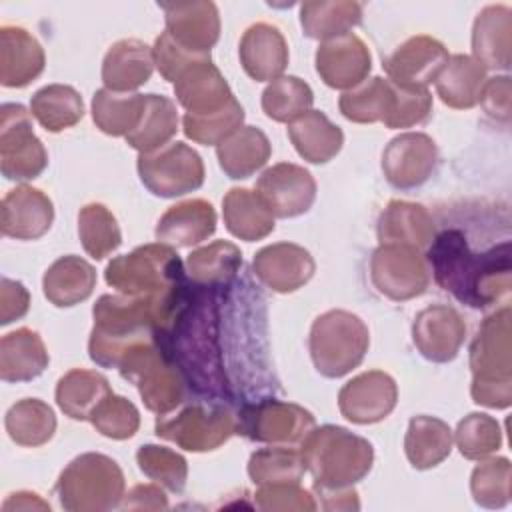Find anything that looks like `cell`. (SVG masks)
Wrapping results in <instances>:
<instances>
[{
    "label": "cell",
    "mask_w": 512,
    "mask_h": 512,
    "mask_svg": "<svg viewBox=\"0 0 512 512\" xmlns=\"http://www.w3.org/2000/svg\"><path fill=\"white\" fill-rule=\"evenodd\" d=\"M254 190L274 216L294 218L310 210L316 198V180L306 168L280 162L262 172Z\"/></svg>",
    "instance_id": "cell-13"
},
{
    "label": "cell",
    "mask_w": 512,
    "mask_h": 512,
    "mask_svg": "<svg viewBox=\"0 0 512 512\" xmlns=\"http://www.w3.org/2000/svg\"><path fill=\"white\" fill-rule=\"evenodd\" d=\"M166 14V32L182 48L210 54L220 36V16L214 2H160Z\"/></svg>",
    "instance_id": "cell-21"
},
{
    "label": "cell",
    "mask_w": 512,
    "mask_h": 512,
    "mask_svg": "<svg viewBox=\"0 0 512 512\" xmlns=\"http://www.w3.org/2000/svg\"><path fill=\"white\" fill-rule=\"evenodd\" d=\"M470 490L474 502L484 508H502L510 500V462L494 458L474 468Z\"/></svg>",
    "instance_id": "cell-50"
},
{
    "label": "cell",
    "mask_w": 512,
    "mask_h": 512,
    "mask_svg": "<svg viewBox=\"0 0 512 512\" xmlns=\"http://www.w3.org/2000/svg\"><path fill=\"white\" fill-rule=\"evenodd\" d=\"M112 394L108 380L84 368L66 372L56 384V404L72 420H90L98 404Z\"/></svg>",
    "instance_id": "cell-36"
},
{
    "label": "cell",
    "mask_w": 512,
    "mask_h": 512,
    "mask_svg": "<svg viewBox=\"0 0 512 512\" xmlns=\"http://www.w3.org/2000/svg\"><path fill=\"white\" fill-rule=\"evenodd\" d=\"M484 82L486 68L474 56L454 54L436 78V92L450 108H472L480 100Z\"/></svg>",
    "instance_id": "cell-35"
},
{
    "label": "cell",
    "mask_w": 512,
    "mask_h": 512,
    "mask_svg": "<svg viewBox=\"0 0 512 512\" xmlns=\"http://www.w3.org/2000/svg\"><path fill=\"white\" fill-rule=\"evenodd\" d=\"M52 220V200L34 186H16L2 198L0 228L2 234L8 238L36 240L50 230Z\"/></svg>",
    "instance_id": "cell-20"
},
{
    "label": "cell",
    "mask_w": 512,
    "mask_h": 512,
    "mask_svg": "<svg viewBox=\"0 0 512 512\" xmlns=\"http://www.w3.org/2000/svg\"><path fill=\"white\" fill-rule=\"evenodd\" d=\"M238 420L220 400H200L176 416H158L154 432L190 452H208L236 434Z\"/></svg>",
    "instance_id": "cell-8"
},
{
    "label": "cell",
    "mask_w": 512,
    "mask_h": 512,
    "mask_svg": "<svg viewBox=\"0 0 512 512\" xmlns=\"http://www.w3.org/2000/svg\"><path fill=\"white\" fill-rule=\"evenodd\" d=\"M254 504L260 510H316L312 494L300 488L298 482L262 484L254 494Z\"/></svg>",
    "instance_id": "cell-53"
},
{
    "label": "cell",
    "mask_w": 512,
    "mask_h": 512,
    "mask_svg": "<svg viewBox=\"0 0 512 512\" xmlns=\"http://www.w3.org/2000/svg\"><path fill=\"white\" fill-rule=\"evenodd\" d=\"M510 8L508 6H486L478 12L472 28V52L484 68L510 66Z\"/></svg>",
    "instance_id": "cell-29"
},
{
    "label": "cell",
    "mask_w": 512,
    "mask_h": 512,
    "mask_svg": "<svg viewBox=\"0 0 512 512\" xmlns=\"http://www.w3.org/2000/svg\"><path fill=\"white\" fill-rule=\"evenodd\" d=\"M8 510H50V504L46 500H42L36 492H14L10 494L4 504H2V512Z\"/></svg>",
    "instance_id": "cell-58"
},
{
    "label": "cell",
    "mask_w": 512,
    "mask_h": 512,
    "mask_svg": "<svg viewBox=\"0 0 512 512\" xmlns=\"http://www.w3.org/2000/svg\"><path fill=\"white\" fill-rule=\"evenodd\" d=\"M394 104V84L380 76L364 80L352 90H346L340 96V112L344 118L368 124V122H384Z\"/></svg>",
    "instance_id": "cell-43"
},
{
    "label": "cell",
    "mask_w": 512,
    "mask_h": 512,
    "mask_svg": "<svg viewBox=\"0 0 512 512\" xmlns=\"http://www.w3.org/2000/svg\"><path fill=\"white\" fill-rule=\"evenodd\" d=\"M136 460L140 470L154 482L162 484L170 492L184 490L186 478H188V462L182 454L166 446L144 444L138 448Z\"/></svg>",
    "instance_id": "cell-48"
},
{
    "label": "cell",
    "mask_w": 512,
    "mask_h": 512,
    "mask_svg": "<svg viewBox=\"0 0 512 512\" xmlns=\"http://www.w3.org/2000/svg\"><path fill=\"white\" fill-rule=\"evenodd\" d=\"M154 70V52L136 38L110 46L102 62V82L112 92H130L146 84Z\"/></svg>",
    "instance_id": "cell-26"
},
{
    "label": "cell",
    "mask_w": 512,
    "mask_h": 512,
    "mask_svg": "<svg viewBox=\"0 0 512 512\" xmlns=\"http://www.w3.org/2000/svg\"><path fill=\"white\" fill-rule=\"evenodd\" d=\"M412 338L426 360L450 362L466 338V324L452 306L432 304L416 314Z\"/></svg>",
    "instance_id": "cell-18"
},
{
    "label": "cell",
    "mask_w": 512,
    "mask_h": 512,
    "mask_svg": "<svg viewBox=\"0 0 512 512\" xmlns=\"http://www.w3.org/2000/svg\"><path fill=\"white\" fill-rule=\"evenodd\" d=\"M270 154V140L256 126H242L216 146L218 164L232 180H242L256 174L268 162Z\"/></svg>",
    "instance_id": "cell-31"
},
{
    "label": "cell",
    "mask_w": 512,
    "mask_h": 512,
    "mask_svg": "<svg viewBox=\"0 0 512 512\" xmlns=\"http://www.w3.org/2000/svg\"><path fill=\"white\" fill-rule=\"evenodd\" d=\"M242 266V252L236 244L216 240L194 250L186 258V276L192 284L204 288H226L234 282Z\"/></svg>",
    "instance_id": "cell-34"
},
{
    "label": "cell",
    "mask_w": 512,
    "mask_h": 512,
    "mask_svg": "<svg viewBox=\"0 0 512 512\" xmlns=\"http://www.w3.org/2000/svg\"><path fill=\"white\" fill-rule=\"evenodd\" d=\"M4 426L12 442L36 448L52 440L56 432V416L46 402L38 398H24L8 408Z\"/></svg>",
    "instance_id": "cell-41"
},
{
    "label": "cell",
    "mask_w": 512,
    "mask_h": 512,
    "mask_svg": "<svg viewBox=\"0 0 512 512\" xmlns=\"http://www.w3.org/2000/svg\"><path fill=\"white\" fill-rule=\"evenodd\" d=\"M238 428L242 434L254 442L298 446L316 426L314 416L298 404L282 402L274 398L244 402L236 414Z\"/></svg>",
    "instance_id": "cell-10"
},
{
    "label": "cell",
    "mask_w": 512,
    "mask_h": 512,
    "mask_svg": "<svg viewBox=\"0 0 512 512\" xmlns=\"http://www.w3.org/2000/svg\"><path fill=\"white\" fill-rule=\"evenodd\" d=\"M118 370L138 388L146 408L158 416H166L184 402L186 378L156 338L130 348Z\"/></svg>",
    "instance_id": "cell-5"
},
{
    "label": "cell",
    "mask_w": 512,
    "mask_h": 512,
    "mask_svg": "<svg viewBox=\"0 0 512 512\" xmlns=\"http://www.w3.org/2000/svg\"><path fill=\"white\" fill-rule=\"evenodd\" d=\"M78 234L86 254L94 260L106 258L122 242V232L114 214L100 202L86 204L78 212Z\"/></svg>",
    "instance_id": "cell-46"
},
{
    "label": "cell",
    "mask_w": 512,
    "mask_h": 512,
    "mask_svg": "<svg viewBox=\"0 0 512 512\" xmlns=\"http://www.w3.org/2000/svg\"><path fill=\"white\" fill-rule=\"evenodd\" d=\"M106 282L128 296H162L188 280L178 252L168 244H146L108 262Z\"/></svg>",
    "instance_id": "cell-6"
},
{
    "label": "cell",
    "mask_w": 512,
    "mask_h": 512,
    "mask_svg": "<svg viewBox=\"0 0 512 512\" xmlns=\"http://www.w3.org/2000/svg\"><path fill=\"white\" fill-rule=\"evenodd\" d=\"M472 398L488 408H508L510 392V308L488 316L470 348Z\"/></svg>",
    "instance_id": "cell-3"
},
{
    "label": "cell",
    "mask_w": 512,
    "mask_h": 512,
    "mask_svg": "<svg viewBox=\"0 0 512 512\" xmlns=\"http://www.w3.org/2000/svg\"><path fill=\"white\" fill-rule=\"evenodd\" d=\"M90 422L102 436L112 440H126L136 434L140 426V414L130 400L110 394L92 412Z\"/></svg>",
    "instance_id": "cell-51"
},
{
    "label": "cell",
    "mask_w": 512,
    "mask_h": 512,
    "mask_svg": "<svg viewBox=\"0 0 512 512\" xmlns=\"http://www.w3.org/2000/svg\"><path fill=\"white\" fill-rule=\"evenodd\" d=\"M30 294L22 282L2 278L0 280V324L6 326L28 312Z\"/></svg>",
    "instance_id": "cell-55"
},
{
    "label": "cell",
    "mask_w": 512,
    "mask_h": 512,
    "mask_svg": "<svg viewBox=\"0 0 512 512\" xmlns=\"http://www.w3.org/2000/svg\"><path fill=\"white\" fill-rule=\"evenodd\" d=\"M370 278L380 294L402 302L426 292L430 270L418 248L380 244L370 260Z\"/></svg>",
    "instance_id": "cell-12"
},
{
    "label": "cell",
    "mask_w": 512,
    "mask_h": 512,
    "mask_svg": "<svg viewBox=\"0 0 512 512\" xmlns=\"http://www.w3.org/2000/svg\"><path fill=\"white\" fill-rule=\"evenodd\" d=\"M222 216L228 232L246 242L262 240L274 230V214L256 190H228L222 200Z\"/></svg>",
    "instance_id": "cell-32"
},
{
    "label": "cell",
    "mask_w": 512,
    "mask_h": 512,
    "mask_svg": "<svg viewBox=\"0 0 512 512\" xmlns=\"http://www.w3.org/2000/svg\"><path fill=\"white\" fill-rule=\"evenodd\" d=\"M456 444L464 458L480 460L500 448L502 432L492 416L472 412L458 422Z\"/></svg>",
    "instance_id": "cell-49"
},
{
    "label": "cell",
    "mask_w": 512,
    "mask_h": 512,
    "mask_svg": "<svg viewBox=\"0 0 512 512\" xmlns=\"http://www.w3.org/2000/svg\"><path fill=\"white\" fill-rule=\"evenodd\" d=\"M50 362L44 340L36 330L18 328L0 340V378L4 382H30Z\"/></svg>",
    "instance_id": "cell-27"
},
{
    "label": "cell",
    "mask_w": 512,
    "mask_h": 512,
    "mask_svg": "<svg viewBox=\"0 0 512 512\" xmlns=\"http://www.w3.org/2000/svg\"><path fill=\"white\" fill-rule=\"evenodd\" d=\"M396 400V382L382 370L362 372L338 392V408L342 416L354 424H374L384 420L394 410Z\"/></svg>",
    "instance_id": "cell-15"
},
{
    "label": "cell",
    "mask_w": 512,
    "mask_h": 512,
    "mask_svg": "<svg viewBox=\"0 0 512 512\" xmlns=\"http://www.w3.org/2000/svg\"><path fill=\"white\" fill-rule=\"evenodd\" d=\"M404 450L410 464L418 470H428L438 466L448 458L452 450V430L450 426L434 416H414L408 424L404 438Z\"/></svg>",
    "instance_id": "cell-37"
},
{
    "label": "cell",
    "mask_w": 512,
    "mask_h": 512,
    "mask_svg": "<svg viewBox=\"0 0 512 512\" xmlns=\"http://www.w3.org/2000/svg\"><path fill=\"white\" fill-rule=\"evenodd\" d=\"M252 268L264 286L288 294L312 278L316 264L306 248L292 242H278L262 248L254 256Z\"/></svg>",
    "instance_id": "cell-22"
},
{
    "label": "cell",
    "mask_w": 512,
    "mask_h": 512,
    "mask_svg": "<svg viewBox=\"0 0 512 512\" xmlns=\"http://www.w3.org/2000/svg\"><path fill=\"white\" fill-rule=\"evenodd\" d=\"M178 132L176 104L162 94H146V104L138 126L126 136V142L140 154L154 152L170 142Z\"/></svg>",
    "instance_id": "cell-38"
},
{
    "label": "cell",
    "mask_w": 512,
    "mask_h": 512,
    "mask_svg": "<svg viewBox=\"0 0 512 512\" xmlns=\"http://www.w3.org/2000/svg\"><path fill=\"white\" fill-rule=\"evenodd\" d=\"M174 94L186 114L202 116L222 110L232 98V90L220 70L212 64L210 54L188 64L174 80Z\"/></svg>",
    "instance_id": "cell-19"
},
{
    "label": "cell",
    "mask_w": 512,
    "mask_h": 512,
    "mask_svg": "<svg viewBox=\"0 0 512 512\" xmlns=\"http://www.w3.org/2000/svg\"><path fill=\"white\" fill-rule=\"evenodd\" d=\"M318 496L324 498L322 508L326 510H358L360 502H358V494L356 490L344 488V490H316Z\"/></svg>",
    "instance_id": "cell-57"
},
{
    "label": "cell",
    "mask_w": 512,
    "mask_h": 512,
    "mask_svg": "<svg viewBox=\"0 0 512 512\" xmlns=\"http://www.w3.org/2000/svg\"><path fill=\"white\" fill-rule=\"evenodd\" d=\"M312 102V88L298 76H280L262 92V110L274 122H294L310 110Z\"/></svg>",
    "instance_id": "cell-45"
},
{
    "label": "cell",
    "mask_w": 512,
    "mask_h": 512,
    "mask_svg": "<svg viewBox=\"0 0 512 512\" xmlns=\"http://www.w3.org/2000/svg\"><path fill=\"white\" fill-rule=\"evenodd\" d=\"M372 68L368 46L352 32L324 40L316 50V72L330 88L352 90Z\"/></svg>",
    "instance_id": "cell-17"
},
{
    "label": "cell",
    "mask_w": 512,
    "mask_h": 512,
    "mask_svg": "<svg viewBox=\"0 0 512 512\" xmlns=\"http://www.w3.org/2000/svg\"><path fill=\"white\" fill-rule=\"evenodd\" d=\"M60 506L70 512L112 510L124 498V474L106 454L76 456L56 482Z\"/></svg>",
    "instance_id": "cell-4"
},
{
    "label": "cell",
    "mask_w": 512,
    "mask_h": 512,
    "mask_svg": "<svg viewBox=\"0 0 512 512\" xmlns=\"http://www.w3.org/2000/svg\"><path fill=\"white\" fill-rule=\"evenodd\" d=\"M478 102H482L488 116L508 122L510 120V78L508 76L486 78Z\"/></svg>",
    "instance_id": "cell-54"
},
{
    "label": "cell",
    "mask_w": 512,
    "mask_h": 512,
    "mask_svg": "<svg viewBox=\"0 0 512 512\" xmlns=\"http://www.w3.org/2000/svg\"><path fill=\"white\" fill-rule=\"evenodd\" d=\"M362 20L358 2H304L300 4V24L308 38L330 40L348 34Z\"/></svg>",
    "instance_id": "cell-42"
},
{
    "label": "cell",
    "mask_w": 512,
    "mask_h": 512,
    "mask_svg": "<svg viewBox=\"0 0 512 512\" xmlns=\"http://www.w3.org/2000/svg\"><path fill=\"white\" fill-rule=\"evenodd\" d=\"M142 184L160 198L184 196L204 184L200 154L184 142H170L154 152L138 156Z\"/></svg>",
    "instance_id": "cell-11"
},
{
    "label": "cell",
    "mask_w": 512,
    "mask_h": 512,
    "mask_svg": "<svg viewBox=\"0 0 512 512\" xmlns=\"http://www.w3.org/2000/svg\"><path fill=\"white\" fill-rule=\"evenodd\" d=\"M438 160L436 142L422 132H404L390 140L382 154L386 180L400 190L422 186Z\"/></svg>",
    "instance_id": "cell-14"
},
{
    "label": "cell",
    "mask_w": 512,
    "mask_h": 512,
    "mask_svg": "<svg viewBox=\"0 0 512 512\" xmlns=\"http://www.w3.org/2000/svg\"><path fill=\"white\" fill-rule=\"evenodd\" d=\"M30 114L48 132H62L78 124L84 116L80 94L68 84H48L34 92Z\"/></svg>",
    "instance_id": "cell-39"
},
{
    "label": "cell",
    "mask_w": 512,
    "mask_h": 512,
    "mask_svg": "<svg viewBox=\"0 0 512 512\" xmlns=\"http://www.w3.org/2000/svg\"><path fill=\"white\" fill-rule=\"evenodd\" d=\"M300 450L314 478V490L350 488L370 472L374 462V448L366 438L332 424L314 426Z\"/></svg>",
    "instance_id": "cell-2"
},
{
    "label": "cell",
    "mask_w": 512,
    "mask_h": 512,
    "mask_svg": "<svg viewBox=\"0 0 512 512\" xmlns=\"http://www.w3.org/2000/svg\"><path fill=\"white\" fill-rule=\"evenodd\" d=\"M238 54L244 72L256 82L276 80L288 66V44L282 32L268 22L246 28Z\"/></svg>",
    "instance_id": "cell-23"
},
{
    "label": "cell",
    "mask_w": 512,
    "mask_h": 512,
    "mask_svg": "<svg viewBox=\"0 0 512 512\" xmlns=\"http://www.w3.org/2000/svg\"><path fill=\"white\" fill-rule=\"evenodd\" d=\"M242 120H244V110H242L240 102L236 98H232L218 112L202 114V116L184 114L182 128L190 140L204 144V146H210V144L218 146L230 134H234L238 128H242Z\"/></svg>",
    "instance_id": "cell-47"
},
{
    "label": "cell",
    "mask_w": 512,
    "mask_h": 512,
    "mask_svg": "<svg viewBox=\"0 0 512 512\" xmlns=\"http://www.w3.org/2000/svg\"><path fill=\"white\" fill-rule=\"evenodd\" d=\"M434 220L422 204L392 200L378 218L380 244H404L418 250L430 246Z\"/></svg>",
    "instance_id": "cell-28"
},
{
    "label": "cell",
    "mask_w": 512,
    "mask_h": 512,
    "mask_svg": "<svg viewBox=\"0 0 512 512\" xmlns=\"http://www.w3.org/2000/svg\"><path fill=\"white\" fill-rule=\"evenodd\" d=\"M436 284L462 304L486 308L510 292V238L476 252L462 228L438 232L426 254Z\"/></svg>",
    "instance_id": "cell-1"
},
{
    "label": "cell",
    "mask_w": 512,
    "mask_h": 512,
    "mask_svg": "<svg viewBox=\"0 0 512 512\" xmlns=\"http://www.w3.org/2000/svg\"><path fill=\"white\" fill-rule=\"evenodd\" d=\"M48 166V152L34 134L32 116L22 104L0 108V170L6 180H34Z\"/></svg>",
    "instance_id": "cell-9"
},
{
    "label": "cell",
    "mask_w": 512,
    "mask_h": 512,
    "mask_svg": "<svg viewBox=\"0 0 512 512\" xmlns=\"http://www.w3.org/2000/svg\"><path fill=\"white\" fill-rule=\"evenodd\" d=\"M430 112H432V96L428 88H404L394 84V104L384 124L388 128L418 126L428 120Z\"/></svg>",
    "instance_id": "cell-52"
},
{
    "label": "cell",
    "mask_w": 512,
    "mask_h": 512,
    "mask_svg": "<svg viewBox=\"0 0 512 512\" xmlns=\"http://www.w3.org/2000/svg\"><path fill=\"white\" fill-rule=\"evenodd\" d=\"M216 230L214 206L202 198H192L170 206L156 224V240L176 248L194 246Z\"/></svg>",
    "instance_id": "cell-25"
},
{
    "label": "cell",
    "mask_w": 512,
    "mask_h": 512,
    "mask_svg": "<svg viewBox=\"0 0 512 512\" xmlns=\"http://www.w3.org/2000/svg\"><path fill=\"white\" fill-rule=\"evenodd\" d=\"M144 104L146 94L102 88L92 98V120L104 134L126 138L138 126Z\"/></svg>",
    "instance_id": "cell-40"
},
{
    "label": "cell",
    "mask_w": 512,
    "mask_h": 512,
    "mask_svg": "<svg viewBox=\"0 0 512 512\" xmlns=\"http://www.w3.org/2000/svg\"><path fill=\"white\" fill-rule=\"evenodd\" d=\"M46 56L40 42L24 28L4 24L0 28V84L24 88L44 70Z\"/></svg>",
    "instance_id": "cell-24"
},
{
    "label": "cell",
    "mask_w": 512,
    "mask_h": 512,
    "mask_svg": "<svg viewBox=\"0 0 512 512\" xmlns=\"http://www.w3.org/2000/svg\"><path fill=\"white\" fill-rule=\"evenodd\" d=\"M448 50L432 36L418 34L402 42L386 60L388 80L404 88H426L436 82L448 62Z\"/></svg>",
    "instance_id": "cell-16"
},
{
    "label": "cell",
    "mask_w": 512,
    "mask_h": 512,
    "mask_svg": "<svg viewBox=\"0 0 512 512\" xmlns=\"http://www.w3.org/2000/svg\"><path fill=\"white\" fill-rule=\"evenodd\" d=\"M168 508L166 494L154 484L134 486L122 502V510H164Z\"/></svg>",
    "instance_id": "cell-56"
},
{
    "label": "cell",
    "mask_w": 512,
    "mask_h": 512,
    "mask_svg": "<svg viewBox=\"0 0 512 512\" xmlns=\"http://www.w3.org/2000/svg\"><path fill=\"white\" fill-rule=\"evenodd\" d=\"M306 472L302 450L294 446L274 444L270 448L256 450L248 462V476L254 484H278L300 482Z\"/></svg>",
    "instance_id": "cell-44"
},
{
    "label": "cell",
    "mask_w": 512,
    "mask_h": 512,
    "mask_svg": "<svg viewBox=\"0 0 512 512\" xmlns=\"http://www.w3.org/2000/svg\"><path fill=\"white\" fill-rule=\"evenodd\" d=\"M288 136L296 152L312 164H326L340 152L344 144L342 130L320 110H308L290 122Z\"/></svg>",
    "instance_id": "cell-33"
},
{
    "label": "cell",
    "mask_w": 512,
    "mask_h": 512,
    "mask_svg": "<svg viewBox=\"0 0 512 512\" xmlns=\"http://www.w3.org/2000/svg\"><path fill=\"white\" fill-rule=\"evenodd\" d=\"M96 286V270L80 256L58 258L42 278L44 296L58 308H70L84 302Z\"/></svg>",
    "instance_id": "cell-30"
},
{
    "label": "cell",
    "mask_w": 512,
    "mask_h": 512,
    "mask_svg": "<svg viewBox=\"0 0 512 512\" xmlns=\"http://www.w3.org/2000/svg\"><path fill=\"white\" fill-rule=\"evenodd\" d=\"M308 344L316 370L326 378H340L364 360L370 334L356 314L328 310L314 320Z\"/></svg>",
    "instance_id": "cell-7"
}]
</instances>
